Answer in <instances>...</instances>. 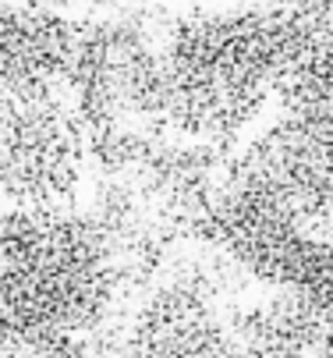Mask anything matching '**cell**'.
<instances>
[{
	"label": "cell",
	"mask_w": 333,
	"mask_h": 358,
	"mask_svg": "<svg viewBox=\"0 0 333 358\" xmlns=\"http://www.w3.org/2000/svg\"><path fill=\"white\" fill-rule=\"evenodd\" d=\"M68 157L71 121L57 96L29 75H0V202L57 192Z\"/></svg>",
	"instance_id": "obj_2"
},
{
	"label": "cell",
	"mask_w": 333,
	"mask_h": 358,
	"mask_svg": "<svg viewBox=\"0 0 333 358\" xmlns=\"http://www.w3.org/2000/svg\"><path fill=\"white\" fill-rule=\"evenodd\" d=\"M71 50L75 32L61 22H36L0 4V61H8L11 71L29 75L36 68L64 61V54H71Z\"/></svg>",
	"instance_id": "obj_3"
},
{
	"label": "cell",
	"mask_w": 333,
	"mask_h": 358,
	"mask_svg": "<svg viewBox=\"0 0 333 358\" xmlns=\"http://www.w3.org/2000/svg\"><path fill=\"white\" fill-rule=\"evenodd\" d=\"M82 238L29 220H0V334H22L78 309Z\"/></svg>",
	"instance_id": "obj_1"
}]
</instances>
